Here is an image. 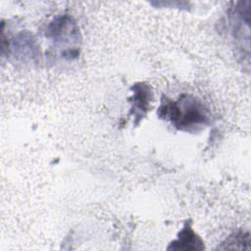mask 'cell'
I'll return each mask as SVG.
<instances>
[{"instance_id": "cell-1", "label": "cell", "mask_w": 251, "mask_h": 251, "mask_svg": "<svg viewBox=\"0 0 251 251\" xmlns=\"http://www.w3.org/2000/svg\"><path fill=\"white\" fill-rule=\"evenodd\" d=\"M158 116L182 131H198L210 123L205 106L188 94H181L176 100L162 96Z\"/></svg>"}, {"instance_id": "cell-2", "label": "cell", "mask_w": 251, "mask_h": 251, "mask_svg": "<svg viewBox=\"0 0 251 251\" xmlns=\"http://www.w3.org/2000/svg\"><path fill=\"white\" fill-rule=\"evenodd\" d=\"M46 37L50 38L63 58L73 60L79 53V28L70 15H62L54 18L46 29Z\"/></svg>"}, {"instance_id": "cell-3", "label": "cell", "mask_w": 251, "mask_h": 251, "mask_svg": "<svg viewBox=\"0 0 251 251\" xmlns=\"http://www.w3.org/2000/svg\"><path fill=\"white\" fill-rule=\"evenodd\" d=\"M133 91L132 96L128 99L131 103L130 115L138 122L146 115L150 109V103L152 101V90L151 86L145 82H137L130 87Z\"/></svg>"}, {"instance_id": "cell-4", "label": "cell", "mask_w": 251, "mask_h": 251, "mask_svg": "<svg viewBox=\"0 0 251 251\" xmlns=\"http://www.w3.org/2000/svg\"><path fill=\"white\" fill-rule=\"evenodd\" d=\"M202 239L194 232L190 223L186 222L183 228L179 231L177 239L173 241L168 250H203Z\"/></svg>"}, {"instance_id": "cell-5", "label": "cell", "mask_w": 251, "mask_h": 251, "mask_svg": "<svg viewBox=\"0 0 251 251\" xmlns=\"http://www.w3.org/2000/svg\"><path fill=\"white\" fill-rule=\"evenodd\" d=\"M250 243V236L249 233L244 232H236L235 234L230 235L226 241L224 243L226 246L221 248L223 249H246L248 248L245 245Z\"/></svg>"}]
</instances>
